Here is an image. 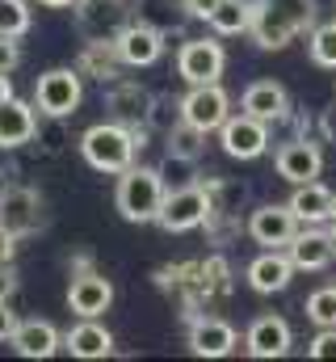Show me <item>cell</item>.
Returning a JSON list of instances; mask_svg holds the SVG:
<instances>
[{"label": "cell", "instance_id": "obj_14", "mask_svg": "<svg viewBox=\"0 0 336 362\" xmlns=\"http://www.w3.org/2000/svg\"><path fill=\"white\" fill-rule=\"evenodd\" d=\"M240 333L223 316H189V350L198 358H227L236 354Z\"/></svg>", "mask_w": 336, "mask_h": 362}, {"label": "cell", "instance_id": "obj_21", "mask_svg": "<svg viewBox=\"0 0 336 362\" xmlns=\"http://www.w3.org/2000/svg\"><path fill=\"white\" fill-rule=\"evenodd\" d=\"M64 346H68V354L80 362H97V358H109L114 354V333L101 325V320H92V316H84L76 329H68V337H64Z\"/></svg>", "mask_w": 336, "mask_h": 362}, {"label": "cell", "instance_id": "obj_36", "mask_svg": "<svg viewBox=\"0 0 336 362\" xmlns=\"http://www.w3.org/2000/svg\"><path fill=\"white\" fill-rule=\"evenodd\" d=\"M17 325H21V320H17V312L8 308V299H4V303H0V341H8V337L17 333Z\"/></svg>", "mask_w": 336, "mask_h": 362}, {"label": "cell", "instance_id": "obj_5", "mask_svg": "<svg viewBox=\"0 0 336 362\" xmlns=\"http://www.w3.org/2000/svg\"><path fill=\"white\" fill-rule=\"evenodd\" d=\"M223 68H227V51L215 38H185L176 51V76L185 85H215L223 81Z\"/></svg>", "mask_w": 336, "mask_h": 362}, {"label": "cell", "instance_id": "obj_32", "mask_svg": "<svg viewBox=\"0 0 336 362\" xmlns=\"http://www.w3.org/2000/svg\"><path fill=\"white\" fill-rule=\"evenodd\" d=\"M148 122H152V131H156V135H168V131L181 122V101H172V97H156V101H152Z\"/></svg>", "mask_w": 336, "mask_h": 362}, {"label": "cell", "instance_id": "obj_28", "mask_svg": "<svg viewBox=\"0 0 336 362\" xmlns=\"http://www.w3.org/2000/svg\"><path fill=\"white\" fill-rule=\"evenodd\" d=\"M307 55H311V64L336 72V21H324L307 34Z\"/></svg>", "mask_w": 336, "mask_h": 362}, {"label": "cell", "instance_id": "obj_12", "mask_svg": "<svg viewBox=\"0 0 336 362\" xmlns=\"http://www.w3.org/2000/svg\"><path fill=\"white\" fill-rule=\"evenodd\" d=\"M286 253H290V262H294V270H328L336 262V245L332 236H328V228L324 223H303L299 232H294V240L286 245Z\"/></svg>", "mask_w": 336, "mask_h": 362}, {"label": "cell", "instance_id": "obj_26", "mask_svg": "<svg viewBox=\"0 0 336 362\" xmlns=\"http://www.w3.org/2000/svg\"><path fill=\"white\" fill-rule=\"evenodd\" d=\"M252 13H256V8H248L244 0H223V4L206 17V25H210L219 38H236V34H248L252 30Z\"/></svg>", "mask_w": 336, "mask_h": 362}, {"label": "cell", "instance_id": "obj_38", "mask_svg": "<svg viewBox=\"0 0 336 362\" xmlns=\"http://www.w3.org/2000/svg\"><path fill=\"white\" fill-rule=\"evenodd\" d=\"M17 240H21V236H13V232L0 223V266H4V262H13V253H17Z\"/></svg>", "mask_w": 336, "mask_h": 362}, {"label": "cell", "instance_id": "obj_43", "mask_svg": "<svg viewBox=\"0 0 336 362\" xmlns=\"http://www.w3.org/2000/svg\"><path fill=\"white\" fill-rule=\"evenodd\" d=\"M244 4H248V8H260V0H244Z\"/></svg>", "mask_w": 336, "mask_h": 362}, {"label": "cell", "instance_id": "obj_3", "mask_svg": "<svg viewBox=\"0 0 336 362\" xmlns=\"http://www.w3.org/2000/svg\"><path fill=\"white\" fill-rule=\"evenodd\" d=\"M80 156L97 169V173H126V169L135 165L139 148H135L131 127L114 118V122H97V127L84 131L80 135Z\"/></svg>", "mask_w": 336, "mask_h": 362}, {"label": "cell", "instance_id": "obj_29", "mask_svg": "<svg viewBox=\"0 0 336 362\" xmlns=\"http://www.w3.org/2000/svg\"><path fill=\"white\" fill-rule=\"evenodd\" d=\"M303 312H307V320H311L316 329H332L336 325V286H320V291H311L307 303H303Z\"/></svg>", "mask_w": 336, "mask_h": 362}, {"label": "cell", "instance_id": "obj_19", "mask_svg": "<svg viewBox=\"0 0 336 362\" xmlns=\"http://www.w3.org/2000/svg\"><path fill=\"white\" fill-rule=\"evenodd\" d=\"M240 110L252 114V118H260V122H286L290 118V93L282 89L277 81H252L244 97H240Z\"/></svg>", "mask_w": 336, "mask_h": 362}, {"label": "cell", "instance_id": "obj_24", "mask_svg": "<svg viewBox=\"0 0 336 362\" xmlns=\"http://www.w3.org/2000/svg\"><path fill=\"white\" fill-rule=\"evenodd\" d=\"M8 346H13L21 358H51V354L64 346V337H59V329H55L51 320H21L17 333L8 337Z\"/></svg>", "mask_w": 336, "mask_h": 362}, {"label": "cell", "instance_id": "obj_42", "mask_svg": "<svg viewBox=\"0 0 336 362\" xmlns=\"http://www.w3.org/2000/svg\"><path fill=\"white\" fill-rule=\"evenodd\" d=\"M324 228H328V236H332V245H336V215L328 219V223H324Z\"/></svg>", "mask_w": 336, "mask_h": 362}, {"label": "cell", "instance_id": "obj_8", "mask_svg": "<svg viewBox=\"0 0 336 362\" xmlns=\"http://www.w3.org/2000/svg\"><path fill=\"white\" fill-rule=\"evenodd\" d=\"M181 118L210 135V131H219L232 118V97H227V89L219 81L215 85H189V93L181 97Z\"/></svg>", "mask_w": 336, "mask_h": 362}, {"label": "cell", "instance_id": "obj_16", "mask_svg": "<svg viewBox=\"0 0 336 362\" xmlns=\"http://www.w3.org/2000/svg\"><path fill=\"white\" fill-rule=\"evenodd\" d=\"M72 8H76V21H80L84 38H105V42H114V38L122 34V25L131 21L118 0H76Z\"/></svg>", "mask_w": 336, "mask_h": 362}, {"label": "cell", "instance_id": "obj_31", "mask_svg": "<svg viewBox=\"0 0 336 362\" xmlns=\"http://www.w3.org/2000/svg\"><path fill=\"white\" fill-rule=\"evenodd\" d=\"M198 160H185V156H172L168 152L164 165H160V177H164L168 189H181V185H193L198 181V169H193Z\"/></svg>", "mask_w": 336, "mask_h": 362}, {"label": "cell", "instance_id": "obj_1", "mask_svg": "<svg viewBox=\"0 0 336 362\" xmlns=\"http://www.w3.org/2000/svg\"><path fill=\"white\" fill-rule=\"evenodd\" d=\"M320 4L316 0H260V8L252 13V42L260 51H282L290 47L299 34H311L320 21Z\"/></svg>", "mask_w": 336, "mask_h": 362}, {"label": "cell", "instance_id": "obj_20", "mask_svg": "<svg viewBox=\"0 0 336 362\" xmlns=\"http://www.w3.org/2000/svg\"><path fill=\"white\" fill-rule=\"evenodd\" d=\"M152 101H156V97L143 89L139 81H114V85L105 89V105H109V110H114V118H118V122H126V127L148 122Z\"/></svg>", "mask_w": 336, "mask_h": 362}, {"label": "cell", "instance_id": "obj_44", "mask_svg": "<svg viewBox=\"0 0 336 362\" xmlns=\"http://www.w3.org/2000/svg\"><path fill=\"white\" fill-rule=\"evenodd\" d=\"M168 4H176V8H181V4H185V0H168Z\"/></svg>", "mask_w": 336, "mask_h": 362}, {"label": "cell", "instance_id": "obj_15", "mask_svg": "<svg viewBox=\"0 0 336 362\" xmlns=\"http://www.w3.org/2000/svg\"><path fill=\"white\" fill-rule=\"evenodd\" d=\"M109 303H114V286H109V278L97 270H84V274H72V286H68V308L76 312V316H92V320H101L105 312H109Z\"/></svg>", "mask_w": 336, "mask_h": 362}, {"label": "cell", "instance_id": "obj_40", "mask_svg": "<svg viewBox=\"0 0 336 362\" xmlns=\"http://www.w3.org/2000/svg\"><path fill=\"white\" fill-rule=\"evenodd\" d=\"M13 97V85H8V72H0V105Z\"/></svg>", "mask_w": 336, "mask_h": 362}, {"label": "cell", "instance_id": "obj_17", "mask_svg": "<svg viewBox=\"0 0 336 362\" xmlns=\"http://www.w3.org/2000/svg\"><path fill=\"white\" fill-rule=\"evenodd\" d=\"M290 346H294V333L282 316H256L244 333V350L252 358H282L290 354Z\"/></svg>", "mask_w": 336, "mask_h": 362}, {"label": "cell", "instance_id": "obj_9", "mask_svg": "<svg viewBox=\"0 0 336 362\" xmlns=\"http://www.w3.org/2000/svg\"><path fill=\"white\" fill-rule=\"evenodd\" d=\"M0 223H4L13 236L38 232V228H42V198H38V189L17 185V181H4V185H0Z\"/></svg>", "mask_w": 336, "mask_h": 362}, {"label": "cell", "instance_id": "obj_30", "mask_svg": "<svg viewBox=\"0 0 336 362\" xmlns=\"http://www.w3.org/2000/svg\"><path fill=\"white\" fill-rule=\"evenodd\" d=\"M25 30H30V8H25V0H0V34L21 38Z\"/></svg>", "mask_w": 336, "mask_h": 362}, {"label": "cell", "instance_id": "obj_23", "mask_svg": "<svg viewBox=\"0 0 336 362\" xmlns=\"http://www.w3.org/2000/svg\"><path fill=\"white\" fill-rule=\"evenodd\" d=\"M290 211L299 215V223H328L336 215V194L324 181H303L290 194Z\"/></svg>", "mask_w": 336, "mask_h": 362}, {"label": "cell", "instance_id": "obj_13", "mask_svg": "<svg viewBox=\"0 0 336 362\" xmlns=\"http://www.w3.org/2000/svg\"><path fill=\"white\" fill-rule=\"evenodd\" d=\"M114 42H118V55H122L126 68H152V64L164 55V47H168L164 30L148 25V21H126L122 34H118Z\"/></svg>", "mask_w": 336, "mask_h": 362}, {"label": "cell", "instance_id": "obj_7", "mask_svg": "<svg viewBox=\"0 0 336 362\" xmlns=\"http://www.w3.org/2000/svg\"><path fill=\"white\" fill-rule=\"evenodd\" d=\"M273 169H277V177L290 181V185L320 181V173H324V152H320V144L311 135H294V139H286L273 152Z\"/></svg>", "mask_w": 336, "mask_h": 362}, {"label": "cell", "instance_id": "obj_41", "mask_svg": "<svg viewBox=\"0 0 336 362\" xmlns=\"http://www.w3.org/2000/svg\"><path fill=\"white\" fill-rule=\"evenodd\" d=\"M38 4H47V8H68V4H76V0H38Z\"/></svg>", "mask_w": 336, "mask_h": 362}, {"label": "cell", "instance_id": "obj_37", "mask_svg": "<svg viewBox=\"0 0 336 362\" xmlns=\"http://www.w3.org/2000/svg\"><path fill=\"white\" fill-rule=\"evenodd\" d=\"M13 291H17V270H13V262H4L0 266V303L13 299Z\"/></svg>", "mask_w": 336, "mask_h": 362}, {"label": "cell", "instance_id": "obj_25", "mask_svg": "<svg viewBox=\"0 0 336 362\" xmlns=\"http://www.w3.org/2000/svg\"><path fill=\"white\" fill-rule=\"evenodd\" d=\"M76 68H80V76H92V81H101V85H114L126 64H122V55H118V42L88 38L84 51H80V59H76Z\"/></svg>", "mask_w": 336, "mask_h": 362}, {"label": "cell", "instance_id": "obj_6", "mask_svg": "<svg viewBox=\"0 0 336 362\" xmlns=\"http://www.w3.org/2000/svg\"><path fill=\"white\" fill-rule=\"evenodd\" d=\"M206 215H210V194H206V185L202 181H193V185H181V189H168L164 206H160V228L164 232H193V228H202L206 223Z\"/></svg>", "mask_w": 336, "mask_h": 362}, {"label": "cell", "instance_id": "obj_39", "mask_svg": "<svg viewBox=\"0 0 336 362\" xmlns=\"http://www.w3.org/2000/svg\"><path fill=\"white\" fill-rule=\"evenodd\" d=\"M320 135L336 144V101L328 105V110H324V114H320Z\"/></svg>", "mask_w": 336, "mask_h": 362}, {"label": "cell", "instance_id": "obj_34", "mask_svg": "<svg viewBox=\"0 0 336 362\" xmlns=\"http://www.w3.org/2000/svg\"><path fill=\"white\" fill-rule=\"evenodd\" d=\"M21 64V51H17V38L0 34V72H13Z\"/></svg>", "mask_w": 336, "mask_h": 362}, {"label": "cell", "instance_id": "obj_10", "mask_svg": "<svg viewBox=\"0 0 336 362\" xmlns=\"http://www.w3.org/2000/svg\"><path fill=\"white\" fill-rule=\"evenodd\" d=\"M219 144H223V152L232 160H256L269 148V122H260V118H252V114L240 110V114H232L219 127Z\"/></svg>", "mask_w": 336, "mask_h": 362}, {"label": "cell", "instance_id": "obj_11", "mask_svg": "<svg viewBox=\"0 0 336 362\" xmlns=\"http://www.w3.org/2000/svg\"><path fill=\"white\" fill-rule=\"evenodd\" d=\"M299 228L303 223L290 211V202H265V206H256L248 215V236L256 245H265V249H286Z\"/></svg>", "mask_w": 336, "mask_h": 362}, {"label": "cell", "instance_id": "obj_18", "mask_svg": "<svg viewBox=\"0 0 336 362\" xmlns=\"http://www.w3.org/2000/svg\"><path fill=\"white\" fill-rule=\"evenodd\" d=\"M248 286L256 295H277V291H286L290 286V278H294V262H290V253L286 249H265L260 257H252L248 262Z\"/></svg>", "mask_w": 336, "mask_h": 362}, {"label": "cell", "instance_id": "obj_2", "mask_svg": "<svg viewBox=\"0 0 336 362\" xmlns=\"http://www.w3.org/2000/svg\"><path fill=\"white\" fill-rule=\"evenodd\" d=\"M164 198H168V185H164V177H160V169L131 165L126 173H118L114 202H118V211H122L126 223H156Z\"/></svg>", "mask_w": 336, "mask_h": 362}, {"label": "cell", "instance_id": "obj_35", "mask_svg": "<svg viewBox=\"0 0 336 362\" xmlns=\"http://www.w3.org/2000/svg\"><path fill=\"white\" fill-rule=\"evenodd\" d=\"M219 4H223V0H185L181 8H185L189 17H198V21H206V17H210V13H215Z\"/></svg>", "mask_w": 336, "mask_h": 362}, {"label": "cell", "instance_id": "obj_4", "mask_svg": "<svg viewBox=\"0 0 336 362\" xmlns=\"http://www.w3.org/2000/svg\"><path fill=\"white\" fill-rule=\"evenodd\" d=\"M84 101V76L80 68H51V72H42L38 76V85H34V105H38V114H47V118H72L76 110H80Z\"/></svg>", "mask_w": 336, "mask_h": 362}, {"label": "cell", "instance_id": "obj_22", "mask_svg": "<svg viewBox=\"0 0 336 362\" xmlns=\"http://www.w3.org/2000/svg\"><path fill=\"white\" fill-rule=\"evenodd\" d=\"M38 105L21 101V97H8L0 105V148H21L38 135Z\"/></svg>", "mask_w": 336, "mask_h": 362}, {"label": "cell", "instance_id": "obj_33", "mask_svg": "<svg viewBox=\"0 0 336 362\" xmlns=\"http://www.w3.org/2000/svg\"><path fill=\"white\" fill-rule=\"evenodd\" d=\"M307 354L316 362H336V325L332 329H320V333L307 341Z\"/></svg>", "mask_w": 336, "mask_h": 362}, {"label": "cell", "instance_id": "obj_27", "mask_svg": "<svg viewBox=\"0 0 336 362\" xmlns=\"http://www.w3.org/2000/svg\"><path fill=\"white\" fill-rule=\"evenodd\" d=\"M164 144H168V152H172V156H185V160H198V156L206 152V131L181 118V122H176V127H172V131L164 135Z\"/></svg>", "mask_w": 336, "mask_h": 362}]
</instances>
